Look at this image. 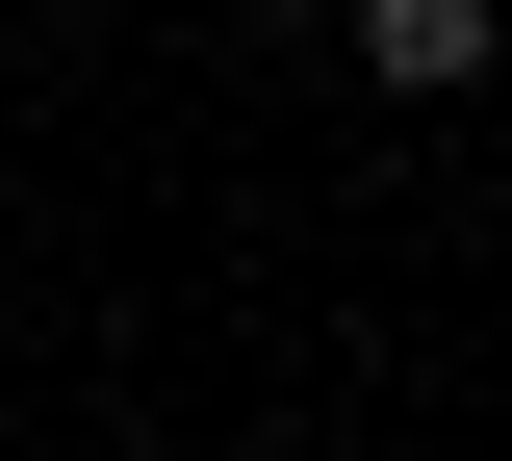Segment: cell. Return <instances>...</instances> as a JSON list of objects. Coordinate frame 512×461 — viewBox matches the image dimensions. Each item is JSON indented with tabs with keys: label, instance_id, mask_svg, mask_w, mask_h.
Masks as SVG:
<instances>
[{
	"label": "cell",
	"instance_id": "1",
	"mask_svg": "<svg viewBox=\"0 0 512 461\" xmlns=\"http://www.w3.org/2000/svg\"><path fill=\"white\" fill-rule=\"evenodd\" d=\"M359 77L384 103H461V77H487V0H359Z\"/></svg>",
	"mask_w": 512,
	"mask_h": 461
}]
</instances>
